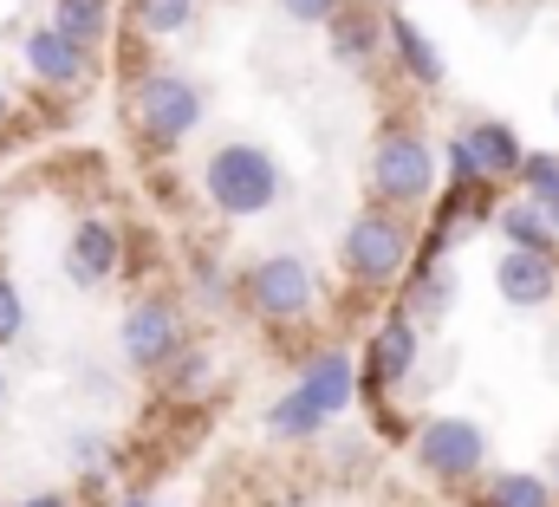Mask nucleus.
I'll use <instances>...</instances> for the list:
<instances>
[{
	"label": "nucleus",
	"instance_id": "nucleus-22",
	"mask_svg": "<svg viewBox=\"0 0 559 507\" xmlns=\"http://www.w3.org/2000/svg\"><path fill=\"white\" fill-rule=\"evenodd\" d=\"M442 306H449V273H423L417 280V313L423 319H436Z\"/></svg>",
	"mask_w": 559,
	"mask_h": 507
},
{
	"label": "nucleus",
	"instance_id": "nucleus-3",
	"mask_svg": "<svg viewBox=\"0 0 559 507\" xmlns=\"http://www.w3.org/2000/svg\"><path fill=\"white\" fill-rule=\"evenodd\" d=\"M138 125L150 143H182L189 130L202 125V92L189 85V79H176V72H150L138 85Z\"/></svg>",
	"mask_w": 559,
	"mask_h": 507
},
{
	"label": "nucleus",
	"instance_id": "nucleus-11",
	"mask_svg": "<svg viewBox=\"0 0 559 507\" xmlns=\"http://www.w3.org/2000/svg\"><path fill=\"white\" fill-rule=\"evenodd\" d=\"M26 66L46 85H72L85 72V46L72 33H59V26H39V33H26Z\"/></svg>",
	"mask_w": 559,
	"mask_h": 507
},
{
	"label": "nucleus",
	"instance_id": "nucleus-12",
	"mask_svg": "<svg viewBox=\"0 0 559 507\" xmlns=\"http://www.w3.org/2000/svg\"><path fill=\"white\" fill-rule=\"evenodd\" d=\"M411 365H417V319H384L371 339V384L391 390L397 378H411Z\"/></svg>",
	"mask_w": 559,
	"mask_h": 507
},
{
	"label": "nucleus",
	"instance_id": "nucleus-23",
	"mask_svg": "<svg viewBox=\"0 0 559 507\" xmlns=\"http://www.w3.org/2000/svg\"><path fill=\"white\" fill-rule=\"evenodd\" d=\"M280 7H286L293 20H306V26H319V20H332V13H338L345 0H280Z\"/></svg>",
	"mask_w": 559,
	"mask_h": 507
},
{
	"label": "nucleus",
	"instance_id": "nucleus-1",
	"mask_svg": "<svg viewBox=\"0 0 559 507\" xmlns=\"http://www.w3.org/2000/svg\"><path fill=\"white\" fill-rule=\"evenodd\" d=\"M202 189L222 215H261L280 202V169L267 150L254 143H222L209 163H202Z\"/></svg>",
	"mask_w": 559,
	"mask_h": 507
},
{
	"label": "nucleus",
	"instance_id": "nucleus-5",
	"mask_svg": "<svg viewBox=\"0 0 559 507\" xmlns=\"http://www.w3.org/2000/svg\"><path fill=\"white\" fill-rule=\"evenodd\" d=\"M371 182H378L384 202H423L429 182H436L429 143L411 137V130H384V137H378V156H371Z\"/></svg>",
	"mask_w": 559,
	"mask_h": 507
},
{
	"label": "nucleus",
	"instance_id": "nucleus-26",
	"mask_svg": "<svg viewBox=\"0 0 559 507\" xmlns=\"http://www.w3.org/2000/svg\"><path fill=\"white\" fill-rule=\"evenodd\" d=\"M0 118H7V92H0Z\"/></svg>",
	"mask_w": 559,
	"mask_h": 507
},
{
	"label": "nucleus",
	"instance_id": "nucleus-20",
	"mask_svg": "<svg viewBox=\"0 0 559 507\" xmlns=\"http://www.w3.org/2000/svg\"><path fill=\"white\" fill-rule=\"evenodd\" d=\"M189 13H195V0H138L143 33H176V26H182Z\"/></svg>",
	"mask_w": 559,
	"mask_h": 507
},
{
	"label": "nucleus",
	"instance_id": "nucleus-17",
	"mask_svg": "<svg viewBox=\"0 0 559 507\" xmlns=\"http://www.w3.org/2000/svg\"><path fill=\"white\" fill-rule=\"evenodd\" d=\"M378 33H384V26H378L371 13H352V7L332 13V52H338V59H365V52L378 46Z\"/></svg>",
	"mask_w": 559,
	"mask_h": 507
},
{
	"label": "nucleus",
	"instance_id": "nucleus-13",
	"mask_svg": "<svg viewBox=\"0 0 559 507\" xmlns=\"http://www.w3.org/2000/svg\"><path fill=\"white\" fill-rule=\"evenodd\" d=\"M462 143H468V156L481 163V176H488V182H501V176H521V156H527V150H521V137L501 125V118H488V125H468V130H462Z\"/></svg>",
	"mask_w": 559,
	"mask_h": 507
},
{
	"label": "nucleus",
	"instance_id": "nucleus-8",
	"mask_svg": "<svg viewBox=\"0 0 559 507\" xmlns=\"http://www.w3.org/2000/svg\"><path fill=\"white\" fill-rule=\"evenodd\" d=\"M182 345V313L169 299H138L124 313V358L131 365H169Z\"/></svg>",
	"mask_w": 559,
	"mask_h": 507
},
{
	"label": "nucleus",
	"instance_id": "nucleus-19",
	"mask_svg": "<svg viewBox=\"0 0 559 507\" xmlns=\"http://www.w3.org/2000/svg\"><path fill=\"white\" fill-rule=\"evenodd\" d=\"M521 182H527V196H534L540 209H554L559 202V156L554 150H527V156H521Z\"/></svg>",
	"mask_w": 559,
	"mask_h": 507
},
{
	"label": "nucleus",
	"instance_id": "nucleus-24",
	"mask_svg": "<svg viewBox=\"0 0 559 507\" xmlns=\"http://www.w3.org/2000/svg\"><path fill=\"white\" fill-rule=\"evenodd\" d=\"M20 507H66L59 495H33V502H20Z\"/></svg>",
	"mask_w": 559,
	"mask_h": 507
},
{
	"label": "nucleus",
	"instance_id": "nucleus-18",
	"mask_svg": "<svg viewBox=\"0 0 559 507\" xmlns=\"http://www.w3.org/2000/svg\"><path fill=\"white\" fill-rule=\"evenodd\" d=\"M488 507H554V488L540 475H495L488 482Z\"/></svg>",
	"mask_w": 559,
	"mask_h": 507
},
{
	"label": "nucleus",
	"instance_id": "nucleus-25",
	"mask_svg": "<svg viewBox=\"0 0 559 507\" xmlns=\"http://www.w3.org/2000/svg\"><path fill=\"white\" fill-rule=\"evenodd\" d=\"M547 215H554V228H559V202H554V209H547Z\"/></svg>",
	"mask_w": 559,
	"mask_h": 507
},
{
	"label": "nucleus",
	"instance_id": "nucleus-15",
	"mask_svg": "<svg viewBox=\"0 0 559 507\" xmlns=\"http://www.w3.org/2000/svg\"><path fill=\"white\" fill-rule=\"evenodd\" d=\"M501 222V235L514 241V248H534V254H554L559 241V228H554V215L540 209V202H514V209H501L495 215Z\"/></svg>",
	"mask_w": 559,
	"mask_h": 507
},
{
	"label": "nucleus",
	"instance_id": "nucleus-16",
	"mask_svg": "<svg viewBox=\"0 0 559 507\" xmlns=\"http://www.w3.org/2000/svg\"><path fill=\"white\" fill-rule=\"evenodd\" d=\"M52 26L59 33H72L85 52L105 39V26H111V0H52Z\"/></svg>",
	"mask_w": 559,
	"mask_h": 507
},
{
	"label": "nucleus",
	"instance_id": "nucleus-7",
	"mask_svg": "<svg viewBox=\"0 0 559 507\" xmlns=\"http://www.w3.org/2000/svg\"><path fill=\"white\" fill-rule=\"evenodd\" d=\"M248 299H254V313H267V319H299V313H312V267H306L299 254L261 260V267L248 273Z\"/></svg>",
	"mask_w": 559,
	"mask_h": 507
},
{
	"label": "nucleus",
	"instance_id": "nucleus-28",
	"mask_svg": "<svg viewBox=\"0 0 559 507\" xmlns=\"http://www.w3.org/2000/svg\"><path fill=\"white\" fill-rule=\"evenodd\" d=\"M131 507H150V502H131Z\"/></svg>",
	"mask_w": 559,
	"mask_h": 507
},
{
	"label": "nucleus",
	"instance_id": "nucleus-4",
	"mask_svg": "<svg viewBox=\"0 0 559 507\" xmlns=\"http://www.w3.org/2000/svg\"><path fill=\"white\" fill-rule=\"evenodd\" d=\"M417 462L436 482H462V475H475L488 462V436L468 416H429L417 429Z\"/></svg>",
	"mask_w": 559,
	"mask_h": 507
},
{
	"label": "nucleus",
	"instance_id": "nucleus-9",
	"mask_svg": "<svg viewBox=\"0 0 559 507\" xmlns=\"http://www.w3.org/2000/svg\"><path fill=\"white\" fill-rule=\"evenodd\" d=\"M495 286L508 306H547L559 293V273H554V254H534V248H508L501 267H495Z\"/></svg>",
	"mask_w": 559,
	"mask_h": 507
},
{
	"label": "nucleus",
	"instance_id": "nucleus-27",
	"mask_svg": "<svg viewBox=\"0 0 559 507\" xmlns=\"http://www.w3.org/2000/svg\"><path fill=\"white\" fill-rule=\"evenodd\" d=\"M0 397H7V378H0Z\"/></svg>",
	"mask_w": 559,
	"mask_h": 507
},
{
	"label": "nucleus",
	"instance_id": "nucleus-21",
	"mask_svg": "<svg viewBox=\"0 0 559 507\" xmlns=\"http://www.w3.org/2000/svg\"><path fill=\"white\" fill-rule=\"evenodd\" d=\"M20 326H26V306H20L13 280H0V345H13V339H20Z\"/></svg>",
	"mask_w": 559,
	"mask_h": 507
},
{
	"label": "nucleus",
	"instance_id": "nucleus-2",
	"mask_svg": "<svg viewBox=\"0 0 559 507\" xmlns=\"http://www.w3.org/2000/svg\"><path fill=\"white\" fill-rule=\"evenodd\" d=\"M352 403V358L345 352H325V358H312L306 365V378L293 384L286 397L274 403V436H312L325 416H338Z\"/></svg>",
	"mask_w": 559,
	"mask_h": 507
},
{
	"label": "nucleus",
	"instance_id": "nucleus-14",
	"mask_svg": "<svg viewBox=\"0 0 559 507\" xmlns=\"http://www.w3.org/2000/svg\"><path fill=\"white\" fill-rule=\"evenodd\" d=\"M384 33H391V46L404 52V66H411V79H417V85H442V52L423 39V26L411 20V13H391V20H384Z\"/></svg>",
	"mask_w": 559,
	"mask_h": 507
},
{
	"label": "nucleus",
	"instance_id": "nucleus-6",
	"mask_svg": "<svg viewBox=\"0 0 559 507\" xmlns=\"http://www.w3.org/2000/svg\"><path fill=\"white\" fill-rule=\"evenodd\" d=\"M411 260V235H404V222H391V215H358L352 228H345V267L358 273V280H391L397 267Z\"/></svg>",
	"mask_w": 559,
	"mask_h": 507
},
{
	"label": "nucleus",
	"instance_id": "nucleus-10",
	"mask_svg": "<svg viewBox=\"0 0 559 507\" xmlns=\"http://www.w3.org/2000/svg\"><path fill=\"white\" fill-rule=\"evenodd\" d=\"M118 254H124V241H118L111 222H79V235L66 241V273L79 286H98V280L118 273Z\"/></svg>",
	"mask_w": 559,
	"mask_h": 507
}]
</instances>
